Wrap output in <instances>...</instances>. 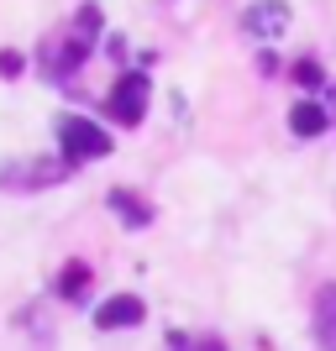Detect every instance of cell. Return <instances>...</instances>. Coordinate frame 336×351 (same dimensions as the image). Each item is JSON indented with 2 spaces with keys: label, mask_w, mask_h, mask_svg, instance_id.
<instances>
[{
  "label": "cell",
  "mask_w": 336,
  "mask_h": 351,
  "mask_svg": "<svg viewBox=\"0 0 336 351\" xmlns=\"http://www.w3.org/2000/svg\"><path fill=\"white\" fill-rule=\"evenodd\" d=\"M21 69H27V58H21V53H0V79H16Z\"/></svg>",
  "instance_id": "7c38bea8"
},
{
  "label": "cell",
  "mask_w": 336,
  "mask_h": 351,
  "mask_svg": "<svg viewBox=\"0 0 336 351\" xmlns=\"http://www.w3.org/2000/svg\"><path fill=\"white\" fill-rule=\"evenodd\" d=\"M69 173V162H5L0 168V189H43V184H58V178Z\"/></svg>",
  "instance_id": "277c9868"
},
{
  "label": "cell",
  "mask_w": 336,
  "mask_h": 351,
  "mask_svg": "<svg viewBox=\"0 0 336 351\" xmlns=\"http://www.w3.org/2000/svg\"><path fill=\"white\" fill-rule=\"evenodd\" d=\"M326 121H331V116H326L321 105H310V100H300V105L289 110V126H294V136H321V132H326Z\"/></svg>",
  "instance_id": "ba28073f"
},
{
  "label": "cell",
  "mask_w": 336,
  "mask_h": 351,
  "mask_svg": "<svg viewBox=\"0 0 336 351\" xmlns=\"http://www.w3.org/2000/svg\"><path fill=\"white\" fill-rule=\"evenodd\" d=\"M242 27L252 37H284L289 32V5L284 0H252L247 11H242Z\"/></svg>",
  "instance_id": "5b68a950"
},
{
  "label": "cell",
  "mask_w": 336,
  "mask_h": 351,
  "mask_svg": "<svg viewBox=\"0 0 336 351\" xmlns=\"http://www.w3.org/2000/svg\"><path fill=\"white\" fill-rule=\"evenodd\" d=\"M95 37H100V11H95V5H79L69 37H53V43H47V69H53V73H74L79 63L89 58Z\"/></svg>",
  "instance_id": "6da1fadb"
},
{
  "label": "cell",
  "mask_w": 336,
  "mask_h": 351,
  "mask_svg": "<svg viewBox=\"0 0 336 351\" xmlns=\"http://www.w3.org/2000/svg\"><path fill=\"white\" fill-rule=\"evenodd\" d=\"M294 79L300 84H321V63H294Z\"/></svg>",
  "instance_id": "4fadbf2b"
},
{
  "label": "cell",
  "mask_w": 336,
  "mask_h": 351,
  "mask_svg": "<svg viewBox=\"0 0 336 351\" xmlns=\"http://www.w3.org/2000/svg\"><path fill=\"white\" fill-rule=\"evenodd\" d=\"M147 95H153V89H147V73L132 69V73H121V79H116V89H111L105 110H111L121 126H137V121L147 116Z\"/></svg>",
  "instance_id": "3957f363"
},
{
  "label": "cell",
  "mask_w": 336,
  "mask_h": 351,
  "mask_svg": "<svg viewBox=\"0 0 336 351\" xmlns=\"http://www.w3.org/2000/svg\"><path fill=\"white\" fill-rule=\"evenodd\" d=\"M111 205H116L121 215H126V226H147V220H153V210H147V205H137V199H132V189H116V194H111Z\"/></svg>",
  "instance_id": "30bf717a"
},
{
  "label": "cell",
  "mask_w": 336,
  "mask_h": 351,
  "mask_svg": "<svg viewBox=\"0 0 336 351\" xmlns=\"http://www.w3.org/2000/svg\"><path fill=\"white\" fill-rule=\"evenodd\" d=\"M168 346H174V351H221V341H210V336H184V330H174V336H168Z\"/></svg>",
  "instance_id": "8fae6325"
},
{
  "label": "cell",
  "mask_w": 336,
  "mask_h": 351,
  "mask_svg": "<svg viewBox=\"0 0 336 351\" xmlns=\"http://www.w3.org/2000/svg\"><path fill=\"white\" fill-rule=\"evenodd\" d=\"M310 336L321 351H336V283L315 289V309H310Z\"/></svg>",
  "instance_id": "8992f818"
},
{
  "label": "cell",
  "mask_w": 336,
  "mask_h": 351,
  "mask_svg": "<svg viewBox=\"0 0 336 351\" xmlns=\"http://www.w3.org/2000/svg\"><path fill=\"white\" fill-rule=\"evenodd\" d=\"M58 147L69 152V162H95L111 152V136H105V126L85 116H58Z\"/></svg>",
  "instance_id": "7a4b0ae2"
},
{
  "label": "cell",
  "mask_w": 336,
  "mask_h": 351,
  "mask_svg": "<svg viewBox=\"0 0 336 351\" xmlns=\"http://www.w3.org/2000/svg\"><path fill=\"white\" fill-rule=\"evenodd\" d=\"M137 320H147V309H142L137 293H116V299H105V304L95 309V325H100V330H126V325H137Z\"/></svg>",
  "instance_id": "52a82bcc"
},
{
  "label": "cell",
  "mask_w": 336,
  "mask_h": 351,
  "mask_svg": "<svg viewBox=\"0 0 336 351\" xmlns=\"http://www.w3.org/2000/svg\"><path fill=\"white\" fill-rule=\"evenodd\" d=\"M53 289H58L63 299H79V293L89 289V267H85V263H63V267H58V283H53Z\"/></svg>",
  "instance_id": "9c48e42d"
}]
</instances>
